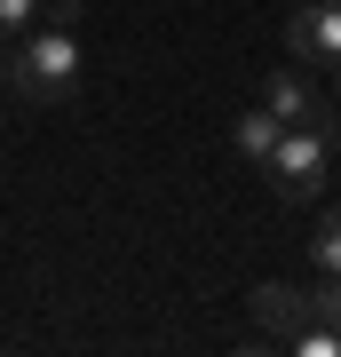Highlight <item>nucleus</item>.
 <instances>
[{"mask_svg": "<svg viewBox=\"0 0 341 357\" xmlns=\"http://www.w3.org/2000/svg\"><path fill=\"white\" fill-rule=\"evenodd\" d=\"M79 8H88V0H56V16H63V24H72V16H79Z\"/></svg>", "mask_w": 341, "mask_h": 357, "instance_id": "9b49d317", "label": "nucleus"}, {"mask_svg": "<svg viewBox=\"0 0 341 357\" xmlns=\"http://www.w3.org/2000/svg\"><path fill=\"white\" fill-rule=\"evenodd\" d=\"M246 302H254V326L286 333V342H294V333L310 326V286H254Z\"/></svg>", "mask_w": 341, "mask_h": 357, "instance_id": "39448f33", "label": "nucleus"}, {"mask_svg": "<svg viewBox=\"0 0 341 357\" xmlns=\"http://www.w3.org/2000/svg\"><path fill=\"white\" fill-rule=\"evenodd\" d=\"M262 103H270V112L286 119V128H310V119L326 112V103H317V88H310V72H302V64H286V72H270V79H262Z\"/></svg>", "mask_w": 341, "mask_h": 357, "instance_id": "20e7f679", "label": "nucleus"}, {"mask_svg": "<svg viewBox=\"0 0 341 357\" xmlns=\"http://www.w3.org/2000/svg\"><path fill=\"white\" fill-rule=\"evenodd\" d=\"M8 64H16V48H8V40H0V88H8Z\"/></svg>", "mask_w": 341, "mask_h": 357, "instance_id": "9d476101", "label": "nucleus"}, {"mask_svg": "<svg viewBox=\"0 0 341 357\" xmlns=\"http://www.w3.org/2000/svg\"><path fill=\"white\" fill-rule=\"evenodd\" d=\"M286 48H294V64L333 72V64H341V0H294Z\"/></svg>", "mask_w": 341, "mask_h": 357, "instance_id": "7ed1b4c3", "label": "nucleus"}, {"mask_svg": "<svg viewBox=\"0 0 341 357\" xmlns=\"http://www.w3.org/2000/svg\"><path fill=\"white\" fill-rule=\"evenodd\" d=\"M333 96H341V64H333Z\"/></svg>", "mask_w": 341, "mask_h": 357, "instance_id": "f8f14e48", "label": "nucleus"}, {"mask_svg": "<svg viewBox=\"0 0 341 357\" xmlns=\"http://www.w3.org/2000/svg\"><path fill=\"white\" fill-rule=\"evenodd\" d=\"M310 318L317 326H341V278H317L310 286Z\"/></svg>", "mask_w": 341, "mask_h": 357, "instance_id": "6e6552de", "label": "nucleus"}, {"mask_svg": "<svg viewBox=\"0 0 341 357\" xmlns=\"http://www.w3.org/2000/svg\"><path fill=\"white\" fill-rule=\"evenodd\" d=\"M32 8H40V0H0V40H24Z\"/></svg>", "mask_w": 341, "mask_h": 357, "instance_id": "1a4fd4ad", "label": "nucleus"}, {"mask_svg": "<svg viewBox=\"0 0 341 357\" xmlns=\"http://www.w3.org/2000/svg\"><path fill=\"white\" fill-rule=\"evenodd\" d=\"M326 159H333V143L317 135V128H286L278 151H270V183H278V199H317Z\"/></svg>", "mask_w": 341, "mask_h": 357, "instance_id": "f03ea898", "label": "nucleus"}, {"mask_svg": "<svg viewBox=\"0 0 341 357\" xmlns=\"http://www.w3.org/2000/svg\"><path fill=\"white\" fill-rule=\"evenodd\" d=\"M8 88L32 103V112H56V103H72L79 96V40L72 32H32V40H16V64H8Z\"/></svg>", "mask_w": 341, "mask_h": 357, "instance_id": "f257e3e1", "label": "nucleus"}, {"mask_svg": "<svg viewBox=\"0 0 341 357\" xmlns=\"http://www.w3.org/2000/svg\"><path fill=\"white\" fill-rule=\"evenodd\" d=\"M310 262H317V278H341V206H333V215H317V238H310Z\"/></svg>", "mask_w": 341, "mask_h": 357, "instance_id": "0eeeda50", "label": "nucleus"}, {"mask_svg": "<svg viewBox=\"0 0 341 357\" xmlns=\"http://www.w3.org/2000/svg\"><path fill=\"white\" fill-rule=\"evenodd\" d=\"M278 135H286V119L270 112V103H262V112H246V119H238V151H246L254 167H270V151H278Z\"/></svg>", "mask_w": 341, "mask_h": 357, "instance_id": "423d86ee", "label": "nucleus"}]
</instances>
